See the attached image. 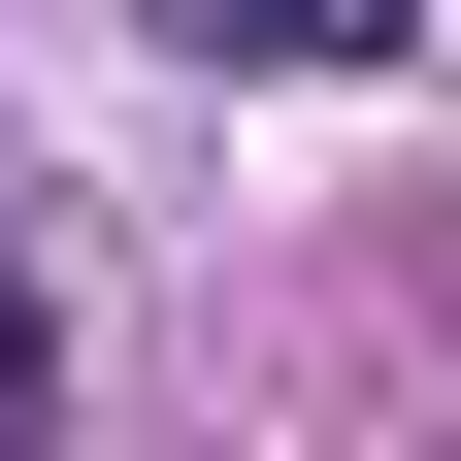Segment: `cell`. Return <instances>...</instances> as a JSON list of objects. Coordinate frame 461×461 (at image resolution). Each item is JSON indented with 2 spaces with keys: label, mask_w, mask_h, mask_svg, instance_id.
Segmentation results:
<instances>
[{
  "label": "cell",
  "mask_w": 461,
  "mask_h": 461,
  "mask_svg": "<svg viewBox=\"0 0 461 461\" xmlns=\"http://www.w3.org/2000/svg\"><path fill=\"white\" fill-rule=\"evenodd\" d=\"M165 33H198V67H363L395 0H165Z\"/></svg>",
  "instance_id": "1"
},
{
  "label": "cell",
  "mask_w": 461,
  "mask_h": 461,
  "mask_svg": "<svg viewBox=\"0 0 461 461\" xmlns=\"http://www.w3.org/2000/svg\"><path fill=\"white\" fill-rule=\"evenodd\" d=\"M33 429H67V363H33V297H0V461H33Z\"/></svg>",
  "instance_id": "2"
}]
</instances>
